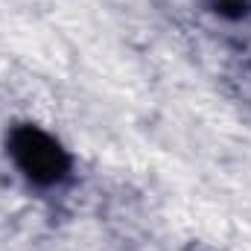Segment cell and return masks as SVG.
Returning a JSON list of instances; mask_svg holds the SVG:
<instances>
[{
  "label": "cell",
  "mask_w": 251,
  "mask_h": 251,
  "mask_svg": "<svg viewBox=\"0 0 251 251\" xmlns=\"http://www.w3.org/2000/svg\"><path fill=\"white\" fill-rule=\"evenodd\" d=\"M6 152L18 173L35 187H59L73 173V158L62 143L35 123H15L6 134Z\"/></svg>",
  "instance_id": "1"
},
{
  "label": "cell",
  "mask_w": 251,
  "mask_h": 251,
  "mask_svg": "<svg viewBox=\"0 0 251 251\" xmlns=\"http://www.w3.org/2000/svg\"><path fill=\"white\" fill-rule=\"evenodd\" d=\"M204 6L225 21H249L251 0H204Z\"/></svg>",
  "instance_id": "2"
}]
</instances>
